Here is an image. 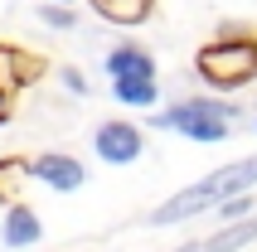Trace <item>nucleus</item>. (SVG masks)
Returning <instances> with one entry per match:
<instances>
[{"label": "nucleus", "instance_id": "f257e3e1", "mask_svg": "<svg viewBox=\"0 0 257 252\" xmlns=\"http://www.w3.org/2000/svg\"><path fill=\"white\" fill-rule=\"evenodd\" d=\"M257 184V155H247V160H233V165L214 170L209 180L189 184V189H180L175 199H165L156 213H151V223L165 228V223H180V218H189V213H204V209H218L223 199L233 194H247Z\"/></svg>", "mask_w": 257, "mask_h": 252}, {"label": "nucleus", "instance_id": "f03ea898", "mask_svg": "<svg viewBox=\"0 0 257 252\" xmlns=\"http://www.w3.org/2000/svg\"><path fill=\"white\" fill-rule=\"evenodd\" d=\"M194 73H199L209 87H243V83H252V78H257V39L228 34V39L199 49Z\"/></svg>", "mask_w": 257, "mask_h": 252}, {"label": "nucleus", "instance_id": "7ed1b4c3", "mask_svg": "<svg viewBox=\"0 0 257 252\" xmlns=\"http://www.w3.org/2000/svg\"><path fill=\"white\" fill-rule=\"evenodd\" d=\"M228 121H233L228 102H180V107L156 116V126L180 131V136H189V141H223L228 136Z\"/></svg>", "mask_w": 257, "mask_h": 252}, {"label": "nucleus", "instance_id": "20e7f679", "mask_svg": "<svg viewBox=\"0 0 257 252\" xmlns=\"http://www.w3.org/2000/svg\"><path fill=\"white\" fill-rule=\"evenodd\" d=\"M92 146H97V155L107 160V165H131L136 155H141V131L126 121H102L97 126V136H92Z\"/></svg>", "mask_w": 257, "mask_h": 252}, {"label": "nucleus", "instance_id": "39448f33", "mask_svg": "<svg viewBox=\"0 0 257 252\" xmlns=\"http://www.w3.org/2000/svg\"><path fill=\"white\" fill-rule=\"evenodd\" d=\"M247 242H257V218H238V223L218 228L214 238L185 242V247H180V252H238V247H247Z\"/></svg>", "mask_w": 257, "mask_h": 252}, {"label": "nucleus", "instance_id": "423d86ee", "mask_svg": "<svg viewBox=\"0 0 257 252\" xmlns=\"http://www.w3.org/2000/svg\"><path fill=\"white\" fill-rule=\"evenodd\" d=\"M29 170H34L49 189H63V194H73V189L83 184V165H78L73 155H39Z\"/></svg>", "mask_w": 257, "mask_h": 252}, {"label": "nucleus", "instance_id": "0eeeda50", "mask_svg": "<svg viewBox=\"0 0 257 252\" xmlns=\"http://www.w3.org/2000/svg\"><path fill=\"white\" fill-rule=\"evenodd\" d=\"M107 73H112V78H156V63H151V54L121 44V49L107 54Z\"/></svg>", "mask_w": 257, "mask_h": 252}, {"label": "nucleus", "instance_id": "6e6552de", "mask_svg": "<svg viewBox=\"0 0 257 252\" xmlns=\"http://www.w3.org/2000/svg\"><path fill=\"white\" fill-rule=\"evenodd\" d=\"M102 20H112V25H141L146 15L156 10V0H87Z\"/></svg>", "mask_w": 257, "mask_h": 252}, {"label": "nucleus", "instance_id": "1a4fd4ad", "mask_svg": "<svg viewBox=\"0 0 257 252\" xmlns=\"http://www.w3.org/2000/svg\"><path fill=\"white\" fill-rule=\"evenodd\" d=\"M39 233H44L39 218H34L25 204L5 213V242H10V247H29V242H39Z\"/></svg>", "mask_w": 257, "mask_h": 252}, {"label": "nucleus", "instance_id": "9d476101", "mask_svg": "<svg viewBox=\"0 0 257 252\" xmlns=\"http://www.w3.org/2000/svg\"><path fill=\"white\" fill-rule=\"evenodd\" d=\"M112 92L126 107H151L156 102V78H112Z\"/></svg>", "mask_w": 257, "mask_h": 252}, {"label": "nucleus", "instance_id": "9b49d317", "mask_svg": "<svg viewBox=\"0 0 257 252\" xmlns=\"http://www.w3.org/2000/svg\"><path fill=\"white\" fill-rule=\"evenodd\" d=\"M25 170H29V165H20V160H5V165H0V194H15Z\"/></svg>", "mask_w": 257, "mask_h": 252}, {"label": "nucleus", "instance_id": "f8f14e48", "mask_svg": "<svg viewBox=\"0 0 257 252\" xmlns=\"http://www.w3.org/2000/svg\"><path fill=\"white\" fill-rule=\"evenodd\" d=\"M44 25L68 29V25H73V10H68V5H44Z\"/></svg>", "mask_w": 257, "mask_h": 252}, {"label": "nucleus", "instance_id": "ddd939ff", "mask_svg": "<svg viewBox=\"0 0 257 252\" xmlns=\"http://www.w3.org/2000/svg\"><path fill=\"white\" fill-rule=\"evenodd\" d=\"M0 121H10V102H5V92H0Z\"/></svg>", "mask_w": 257, "mask_h": 252}, {"label": "nucleus", "instance_id": "4468645a", "mask_svg": "<svg viewBox=\"0 0 257 252\" xmlns=\"http://www.w3.org/2000/svg\"><path fill=\"white\" fill-rule=\"evenodd\" d=\"M58 5H68V0H58Z\"/></svg>", "mask_w": 257, "mask_h": 252}]
</instances>
